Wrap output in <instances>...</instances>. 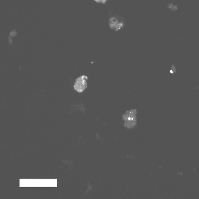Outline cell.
<instances>
[{
	"label": "cell",
	"instance_id": "1",
	"mask_svg": "<svg viewBox=\"0 0 199 199\" xmlns=\"http://www.w3.org/2000/svg\"><path fill=\"white\" fill-rule=\"evenodd\" d=\"M108 25L111 29L118 32L124 26V20L121 16L117 15L112 16L109 18Z\"/></svg>",
	"mask_w": 199,
	"mask_h": 199
},
{
	"label": "cell",
	"instance_id": "2",
	"mask_svg": "<svg viewBox=\"0 0 199 199\" xmlns=\"http://www.w3.org/2000/svg\"><path fill=\"white\" fill-rule=\"evenodd\" d=\"M88 78L87 76H82L76 79L74 85V88L78 92H83L88 87L87 80Z\"/></svg>",
	"mask_w": 199,
	"mask_h": 199
},
{
	"label": "cell",
	"instance_id": "3",
	"mask_svg": "<svg viewBox=\"0 0 199 199\" xmlns=\"http://www.w3.org/2000/svg\"><path fill=\"white\" fill-rule=\"evenodd\" d=\"M96 3H102V4H105L108 0H94Z\"/></svg>",
	"mask_w": 199,
	"mask_h": 199
}]
</instances>
